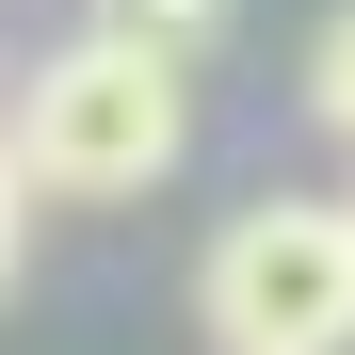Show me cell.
Segmentation results:
<instances>
[{
	"instance_id": "obj_4",
	"label": "cell",
	"mask_w": 355,
	"mask_h": 355,
	"mask_svg": "<svg viewBox=\"0 0 355 355\" xmlns=\"http://www.w3.org/2000/svg\"><path fill=\"white\" fill-rule=\"evenodd\" d=\"M307 113H323V130L355 146V0H339V17L307 33Z\"/></svg>"
},
{
	"instance_id": "obj_3",
	"label": "cell",
	"mask_w": 355,
	"mask_h": 355,
	"mask_svg": "<svg viewBox=\"0 0 355 355\" xmlns=\"http://www.w3.org/2000/svg\"><path fill=\"white\" fill-rule=\"evenodd\" d=\"M97 33H146V49H226V0H97Z\"/></svg>"
},
{
	"instance_id": "obj_5",
	"label": "cell",
	"mask_w": 355,
	"mask_h": 355,
	"mask_svg": "<svg viewBox=\"0 0 355 355\" xmlns=\"http://www.w3.org/2000/svg\"><path fill=\"white\" fill-rule=\"evenodd\" d=\"M17 243H33V178H17V146H0V291H17Z\"/></svg>"
},
{
	"instance_id": "obj_1",
	"label": "cell",
	"mask_w": 355,
	"mask_h": 355,
	"mask_svg": "<svg viewBox=\"0 0 355 355\" xmlns=\"http://www.w3.org/2000/svg\"><path fill=\"white\" fill-rule=\"evenodd\" d=\"M0 146H17V178L65 194V210L146 194V178H178V146H194V65L146 49V33H65L17 81V130H0Z\"/></svg>"
},
{
	"instance_id": "obj_2",
	"label": "cell",
	"mask_w": 355,
	"mask_h": 355,
	"mask_svg": "<svg viewBox=\"0 0 355 355\" xmlns=\"http://www.w3.org/2000/svg\"><path fill=\"white\" fill-rule=\"evenodd\" d=\"M194 323L226 355H355V194H259L210 226Z\"/></svg>"
}]
</instances>
